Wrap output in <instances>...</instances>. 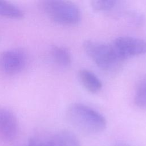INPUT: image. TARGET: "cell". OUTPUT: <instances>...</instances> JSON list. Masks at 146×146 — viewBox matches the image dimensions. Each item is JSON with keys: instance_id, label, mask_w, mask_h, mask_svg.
<instances>
[{"instance_id": "10", "label": "cell", "mask_w": 146, "mask_h": 146, "mask_svg": "<svg viewBox=\"0 0 146 146\" xmlns=\"http://www.w3.org/2000/svg\"><path fill=\"white\" fill-rule=\"evenodd\" d=\"M0 15L10 18L20 19L23 17V13L6 0H0Z\"/></svg>"}, {"instance_id": "2", "label": "cell", "mask_w": 146, "mask_h": 146, "mask_svg": "<svg viewBox=\"0 0 146 146\" xmlns=\"http://www.w3.org/2000/svg\"><path fill=\"white\" fill-rule=\"evenodd\" d=\"M83 46L86 53L104 71L116 70L124 60L113 43L109 44L88 40L84 42Z\"/></svg>"}, {"instance_id": "6", "label": "cell", "mask_w": 146, "mask_h": 146, "mask_svg": "<svg viewBox=\"0 0 146 146\" xmlns=\"http://www.w3.org/2000/svg\"><path fill=\"white\" fill-rule=\"evenodd\" d=\"M18 132V120L14 113L5 108H0V138L6 141L14 140Z\"/></svg>"}, {"instance_id": "11", "label": "cell", "mask_w": 146, "mask_h": 146, "mask_svg": "<svg viewBox=\"0 0 146 146\" xmlns=\"http://www.w3.org/2000/svg\"><path fill=\"white\" fill-rule=\"evenodd\" d=\"M134 102L137 107L146 110V77L142 79L137 86Z\"/></svg>"}, {"instance_id": "1", "label": "cell", "mask_w": 146, "mask_h": 146, "mask_svg": "<svg viewBox=\"0 0 146 146\" xmlns=\"http://www.w3.org/2000/svg\"><path fill=\"white\" fill-rule=\"evenodd\" d=\"M67 117L76 129L87 134H96L106 127L105 117L94 109L82 103H73L67 110Z\"/></svg>"}, {"instance_id": "14", "label": "cell", "mask_w": 146, "mask_h": 146, "mask_svg": "<svg viewBox=\"0 0 146 146\" xmlns=\"http://www.w3.org/2000/svg\"><path fill=\"white\" fill-rule=\"evenodd\" d=\"M113 146H129L127 144H115Z\"/></svg>"}, {"instance_id": "12", "label": "cell", "mask_w": 146, "mask_h": 146, "mask_svg": "<svg viewBox=\"0 0 146 146\" xmlns=\"http://www.w3.org/2000/svg\"><path fill=\"white\" fill-rule=\"evenodd\" d=\"M116 0H91L92 7L97 11L108 10L113 7Z\"/></svg>"}, {"instance_id": "3", "label": "cell", "mask_w": 146, "mask_h": 146, "mask_svg": "<svg viewBox=\"0 0 146 146\" xmlns=\"http://www.w3.org/2000/svg\"><path fill=\"white\" fill-rule=\"evenodd\" d=\"M47 14L55 22L63 25H75L80 19V13L77 6L66 0H60Z\"/></svg>"}, {"instance_id": "5", "label": "cell", "mask_w": 146, "mask_h": 146, "mask_svg": "<svg viewBox=\"0 0 146 146\" xmlns=\"http://www.w3.org/2000/svg\"><path fill=\"white\" fill-rule=\"evenodd\" d=\"M26 61L25 54L20 50L5 51L0 54V69L6 74H15L23 69Z\"/></svg>"}, {"instance_id": "9", "label": "cell", "mask_w": 146, "mask_h": 146, "mask_svg": "<svg viewBox=\"0 0 146 146\" xmlns=\"http://www.w3.org/2000/svg\"><path fill=\"white\" fill-rule=\"evenodd\" d=\"M51 54L54 61L60 66L67 67L71 63V54L64 47L53 46L51 49Z\"/></svg>"}, {"instance_id": "7", "label": "cell", "mask_w": 146, "mask_h": 146, "mask_svg": "<svg viewBox=\"0 0 146 146\" xmlns=\"http://www.w3.org/2000/svg\"><path fill=\"white\" fill-rule=\"evenodd\" d=\"M45 146H80L79 138L72 132L61 131L51 136Z\"/></svg>"}, {"instance_id": "13", "label": "cell", "mask_w": 146, "mask_h": 146, "mask_svg": "<svg viewBox=\"0 0 146 146\" xmlns=\"http://www.w3.org/2000/svg\"><path fill=\"white\" fill-rule=\"evenodd\" d=\"M131 18L133 19V22H136L137 24H140L142 22L143 17L141 15H140L139 13L133 12V13H131Z\"/></svg>"}, {"instance_id": "8", "label": "cell", "mask_w": 146, "mask_h": 146, "mask_svg": "<svg viewBox=\"0 0 146 146\" xmlns=\"http://www.w3.org/2000/svg\"><path fill=\"white\" fill-rule=\"evenodd\" d=\"M78 78L83 87L91 93H97L102 89V83L100 80L90 70H80L78 73Z\"/></svg>"}, {"instance_id": "4", "label": "cell", "mask_w": 146, "mask_h": 146, "mask_svg": "<svg viewBox=\"0 0 146 146\" xmlns=\"http://www.w3.org/2000/svg\"><path fill=\"white\" fill-rule=\"evenodd\" d=\"M113 44L124 60L146 53V41L143 39L130 36H120L115 40Z\"/></svg>"}]
</instances>
